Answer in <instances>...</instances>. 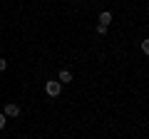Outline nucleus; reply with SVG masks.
<instances>
[{"instance_id": "obj_1", "label": "nucleus", "mask_w": 149, "mask_h": 139, "mask_svg": "<svg viewBox=\"0 0 149 139\" xmlns=\"http://www.w3.org/2000/svg\"><path fill=\"white\" fill-rule=\"evenodd\" d=\"M45 92H47L50 97H60V92H62V85H60L57 80H47V82H45Z\"/></svg>"}, {"instance_id": "obj_2", "label": "nucleus", "mask_w": 149, "mask_h": 139, "mask_svg": "<svg viewBox=\"0 0 149 139\" xmlns=\"http://www.w3.org/2000/svg\"><path fill=\"white\" fill-rule=\"evenodd\" d=\"M3 114H5V117H17V114H20V107H17L15 102H8V104H5V112H3Z\"/></svg>"}, {"instance_id": "obj_3", "label": "nucleus", "mask_w": 149, "mask_h": 139, "mask_svg": "<svg viewBox=\"0 0 149 139\" xmlns=\"http://www.w3.org/2000/svg\"><path fill=\"white\" fill-rule=\"evenodd\" d=\"M57 82L60 85H70V82H72V72H70V70H62L57 75Z\"/></svg>"}, {"instance_id": "obj_4", "label": "nucleus", "mask_w": 149, "mask_h": 139, "mask_svg": "<svg viewBox=\"0 0 149 139\" xmlns=\"http://www.w3.org/2000/svg\"><path fill=\"white\" fill-rule=\"evenodd\" d=\"M112 20H114V15H112L109 10H104V13H100V25H104V27H107V25H109Z\"/></svg>"}, {"instance_id": "obj_5", "label": "nucleus", "mask_w": 149, "mask_h": 139, "mask_svg": "<svg viewBox=\"0 0 149 139\" xmlns=\"http://www.w3.org/2000/svg\"><path fill=\"white\" fill-rule=\"evenodd\" d=\"M5 122H8V117H5V114H0V129L5 127Z\"/></svg>"}, {"instance_id": "obj_6", "label": "nucleus", "mask_w": 149, "mask_h": 139, "mask_svg": "<svg viewBox=\"0 0 149 139\" xmlns=\"http://www.w3.org/2000/svg\"><path fill=\"white\" fill-rule=\"evenodd\" d=\"M5 67H8V62H5V60H0V72H3Z\"/></svg>"}, {"instance_id": "obj_7", "label": "nucleus", "mask_w": 149, "mask_h": 139, "mask_svg": "<svg viewBox=\"0 0 149 139\" xmlns=\"http://www.w3.org/2000/svg\"><path fill=\"white\" fill-rule=\"evenodd\" d=\"M74 3H80V0H74Z\"/></svg>"}, {"instance_id": "obj_8", "label": "nucleus", "mask_w": 149, "mask_h": 139, "mask_svg": "<svg viewBox=\"0 0 149 139\" xmlns=\"http://www.w3.org/2000/svg\"><path fill=\"white\" fill-rule=\"evenodd\" d=\"M0 50H3V47H0Z\"/></svg>"}]
</instances>
